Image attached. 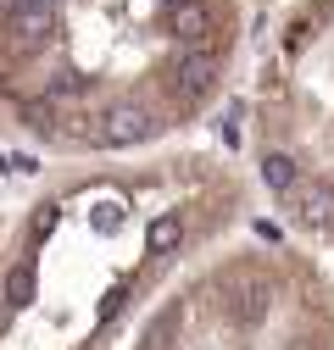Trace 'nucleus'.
<instances>
[{
	"label": "nucleus",
	"instance_id": "ddd939ff",
	"mask_svg": "<svg viewBox=\"0 0 334 350\" xmlns=\"http://www.w3.org/2000/svg\"><path fill=\"white\" fill-rule=\"evenodd\" d=\"M6 167H12V172H34V156H23V150H17V156H6Z\"/></svg>",
	"mask_w": 334,
	"mask_h": 350
},
{
	"label": "nucleus",
	"instance_id": "f03ea898",
	"mask_svg": "<svg viewBox=\"0 0 334 350\" xmlns=\"http://www.w3.org/2000/svg\"><path fill=\"white\" fill-rule=\"evenodd\" d=\"M290 211H296V223L312 228V234L334 228V184L312 178V184H301V189H290Z\"/></svg>",
	"mask_w": 334,
	"mask_h": 350
},
{
	"label": "nucleus",
	"instance_id": "4468645a",
	"mask_svg": "<svg viewBox=\"0 0 334 350\" xmlns=\"http://www.w3.org/2000/svg\"><path fill=\"white\" fill-rule=\"evenodd\" d=\"M28 6H45V12H56V0H28Z\"/></svg>",
	"mask_w": 334,
	"mask_h": 350
},
{
	"label": "nucleus",
	"instance_id": "6e6552de",
	"mask_svg": "<svg viewBox=\"0 0 334 350\" xmlns=\"http://www.w3.org/2000/svg\"><path fill=\"white\" fill-rule=\"evenodd\" d=\"M262 184H268L273 195H290V189H296V156H290V150H268V161H262Z\"/></svg>",
	"mask_w": 334,
	"mask_h": 350
},
{
	"label": "nucleus",
	"instance_id": "2eb2a0df",
	"mask_svg": "<svg viewBox=\"0 0 334 350\" xmlns=\"http://www.w3.org/2000/svg\"><path fill=\"white\" fill-rule=\"evenodd\" d=\"M173 6H184V0H173Z\"/></svg>",
	"mask_w": 334,
	"mask_h": 350
},
{
	"label": "nucleus",
	"instance_id": "423d86ee",
	"mask_svg": "<svg viewBox=\"0 0 334 350\" xmlns=\"http://www.w3.org/2000/svg\"><path fill=\"white\" fill-rule=\"evenodd\" d=\"M229 317H234L240 328H257V323L268 317V284H262V278H240V284H234Z\"/></svg>",
	"mask_w": 334,
	"mask_h": 350
},
{
	"label": "nucleus",
	"instance_id": "7ed1b4c3",
	"mask_svg": "<svg viewBox=\"0 0 334 350\" xmlns=\"http://www.w3.org/2000/svg\"><path fill=\"white\" fill-rule=\"evenodd\" d=\"M6 23H12V33L23 39V45H45V39H51V28H56V12H45V6H28V0H12Z\"/></svg>",
	"mask_w": 334,
	"mask_h": 350
},
{
	"label": "nucleus",
	"instance_id": "39448f33",
	"mask_svg": "<svg viewBox=\"0 0 334 350\" xmlns=\"http://www.w3.org/2000/svg\"><path fill=\"white\" fill-rule=\"evenodd\" d=\"M218 72H223V62L212 51H184L179 56V90L184 95H201V90H212V83H218Z\"/></svg>",
	"mask_w": 334,
	"mask_h": 350
},
{
	"label": "nucleus",
	"instance_id": "9d476101",
	"mask_svg": "<svg viewBox=\"0 0 334 350\" xmlns=\"http://www.w3.org/2000/svg\"><path fill=\"white\" fill-rule=\"evenodd\" d=\"M123 300H129V289H123V284H117V289H106V300H101V317H117V306H123Z\"/></svg>",
	"mask_w": 334,
	"mask_h": 350
},
{
	"label": "nucleus",
	"instance_id": "f257e3e1",
	"mask_svg": "<svg viewBox=\"0 0 334 350\" xmlns=\"http://www.w3.org/2000/svg\"><path fill=\"white\" fill-rule=\"evenodd\" d=\"M151 128H156V122H151V111H145V106L117 100V106H106V111H101V122H95V145L123 150V145H140Z\"/></svg>",
	"mask_w": 334,
	"mask_h": 350
},
{
	"label": "nucleus",
	"instance_id": "9b49d317",
	"mask_svg": "<svg viewBox=\"0 0 334 350\" xmlns=\"http://www.w3.org/2000/svg\"><path fill=\"white\" fill-rule=\"evenodd\" d=\"M51 90H56V95H78V90H84V78H78V72H62Z\"/></svg>",
	"mask_w": 334,
	"mask_h": 350
},
{
	"label": "nucleus",
	"instance_id": "20e7f679",
	"mask_svg": "<svg viewBox=\"0 0 334 350\" xmlns=\"http://www.w3.org/2000/svg\"><path fill=\"white\" fill-rule=\"evenodd\" d=\"M173 33L190 51H206L212 45V12H206L201 0H184V6H173Z\"/></svg>",
	"mask_w": 334,
	"mask_h": 350
},
{
	"label": "nucleus",
	"instance_id": "f8f14e48",
	"mask_svg": "<svg viewBox=\"0 0 334 350\" xmlns=\"http://www.w3.org/2000/svg\"><path fill=\"white\" fill-rule=\"evenodd\" d=\"M56 228V206H39V217H34V234H51Z\"/></svg>",
	"mask_w": 334,
	"mask_h": 350
},
{
	"label": "nucleus",
	"instance_id": "0eeeda50",
	"mask_svg": "<svg viewBox=\"0 0 334 350\" xmlns=\"http://www.w3.org/2000/svg\"><path fill=\"white\" fill-rule=\"evenodd\" d=\"M179 239H184V217H179V211H162L156 223L145 228V250H151V256H167Z\"/></svg>",
	"mask_w": 334,
	"mask_h": 350
},
{
	"label": "nucleus",
	"instance_id": "1a4fd4ad",
	"mask_svg": "<svg viewBox=\"0 0 334 350\" xmlns=\"http://www.w3.org/2000/svg\"><path fill=\"white\" fill-rule=\"evenodd\" d=\"M6 300L12 306H28L34 300V267H28V261H17V267L6 273Z\"/></svg>",
	"mask_w": 334,
	"mask_h": 350
}]
</instances>
